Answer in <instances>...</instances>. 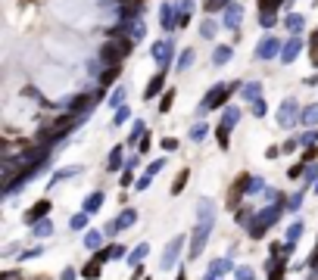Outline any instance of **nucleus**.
I'll list each match as a JSON object with an SVG mask.
<instances>
[{
  "label": "nucleus",
  "mask_w": 318,
  "mask_h": 280,
  "mask_svg": "<svg viewBox=\"0 0 318 280\" xmlns=\"http://www.w3.org/2000/svg\"><path fill=\"white\" fill-rule=\"evenodd\" d=\"M278 7H281V0H259V10L265 13V16H268L271 10H278Z\"/></svg>",
  "instance_id": "nucleus-1"
},
{
  "label": "nucleus",
  "mask_w": 318,
  "mask_h": 280,
  "mask_svg": "<svg viewBox=\"0 0 318 280\" xmlns=\"http://www.w3.org/2000/svg\"><path fill=\"white\" fill-rule=\"evenodd\" d=\"M47 209H50V202H37V205H34V209L28 212V218H37V215H44Z\"/></svg>",
  "instance_id": "nucleus-2"
},
{
  "label": "nucleus",
  "mask_w": 318,
  "mask_h": 280,
  "mask_svg": "<svg viewBox=\"0 0 318 280\" xmlns=\"http://www.w3.org/2000/svg\"><path fill=\"white\" fill-rule=\"evenodd\" d=\"M312 63L318 66V31H315V37H312Z\"/></svg>",
  "instance_id": "nucleus-3"
},
{
  "label": "nucleus",
  "mask_w": 318,
  "mask_h": 280,
  "mask_svg": "<svg viewBox=\"0 0 318 280\" xmlns=\"http://www.w3.org/2000/svg\"><path fill=\"white\" fill-rule=\"evenodd\" d=\"M184 181H187V172H181V178L175 181V187H172V190H175V193H178V190H181V187H184Z\"/></svg>",
  "instance_id": "nucleus-4"
}]
</instances>
